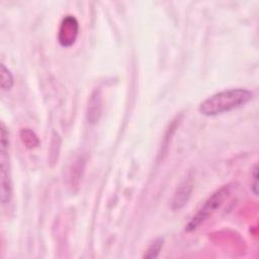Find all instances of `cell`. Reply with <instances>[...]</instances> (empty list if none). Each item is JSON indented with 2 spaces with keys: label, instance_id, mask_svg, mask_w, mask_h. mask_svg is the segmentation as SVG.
<instances>
[{
  "label": "cell",
  "instance_id": "10",
  "mask_svg": "<svg viewBox=\"0 0 259 259\" xmlns=\"http://www.w3.org/2000/svg\"><path fill=\"white\" fill-rule=\"evenodd\" d=\"M252 179H253V183L251 184V189H252L253 193L255 195H257L258 194V184H257V181H258V167H257V165H255L254 168H253Z\"/></svg>",
  "mask_w": 259,
  "mask_h": 259
},
{
  "label": "cell",
  "instance_id": "1",
  "mask_svg": "<svg viewBox=\"0 0 259 259\" xmlns=\"http://www.w3.org/2000/svg\"><path fill=\"white\" fill-rule=\"evenodd\" d=\"M253 98V93L245 88H233L218 92L199 105V111L206 116H213L239 108Z\"/></svg>",
  "mask_w": 259,
  "mask_h": 259
},
{
  "label": "cell",
  "instance_id": "7",
  "mask_svg": "<svg viewBox=\"0 0 259 259\" xmlns=\"http://www.w3.org/2000/svg\"><path fill=\"white\" fill-rule=\"evenodd\" d=\"M100 97L97 95V92L92 95V98L89 103V110H88V119L91 122H95L98 120L100 114Z\"/></svg>",
  "mask_w": 259,
  "mask_h": 259
},
{
  "label": "cell",
  "instance_id": "2",
  "mask_svg": "<svg viewBox=\"0 0 259 259\" xmlns=\"http://www.w3.org/2000/svg\"><path fill=\"white\" fill-rule=\"evenodd\" d=\"M231 191L230 185H225L213 192L204 202V204L200 207L197 213L190 220V222L186 226V231L191 232L196 230L204 221H206L212 213L223 204V202L227 199Z\"/></svg>",
  "mask_w": 259,
  "mask_h": 259
},
{
  "label": "cell",
  "instance_id": "9",
  "mask_svg": "<svg viewBox=\"0 0 259 259\" xmlns=\"http://www.w3.org/2000/svg\"><path fill=\"white\" fill-rule=\"evenodd\" d=\"M163 243H164L163 238H158V239H156V240L149 246V248L147 249V251H146L144 257H145V258H148V259L156 258V257L159 255V253H160V251H161V249H162V247H163Z\"/></svg>",
  "mask_w": 259,
  "mask_h": 259
},
{
  "label": "cell",
  "instance_id": "5",
  "mask_svg": "<svg viewBox=\"0 0 259 259\" xmlns=\"http://www.w3.org/2000/svg\"><path fill=\"white\" fill-rule=\"evenodd\" d=\"M191 191H192V180L190 178L185 179L176 189V192L174 193L173 199H172V208L173 209H180L181 207H183L190 195H191Z\"/></svg>",
  "mask_w": 259,
  "mask_h": 259
},
{
  "label": "cell",
  "instance_id": "4",
  "mask_svg": "<svg viewBox=\"0 0 259 259\" xmlns=\"http://www.w3.org/2000/svg\"><path fill=\"white\" fill-rule=\"evenodd\" d=\"M79 32V23L73 15H67L63 18L58 31V40L63 47H71L77 39Z\"/></svg>",
  "mask_w": 259,
  "mask_h": 259
},
{
  "label": "cell",
  "instance_id": "3",
  "mask_svg": "<svg viewBox=\"0 0 259 259\" xmlns=\"http://www.w3.org/2000/svg\"><path fill=\"white\" fill-rule=\"evenodd\" d=\"M8 133L3 123H1V150H0V184H1V201L3 204L8 203L12 197V185L9 171L8 157Z\"/></svg>",
  "mask_w": 259,
  "mask_h": 259
},
{
  "label": "cell",
  "instance_id": "8",
  "mask_svg": "<svg viewBox=\"0 0 259 259\" xmlns=\"http://www.w3.org/2000/svg\"><path fill=\"white\" fill-rule=\"evenodd\" d=\"M0 76H1V88L3 90H10L13 86L14 79H13L12 73L8 68L5 67L4 64H1Z\"/></svg>",
  "mask_w": 259,
  "mask_h": 259
},
{
  "label": "cell",
  "instance_id": "6",
  "mask_svg": "<svg viewBox=\"0 0 259 259\" xmlns=\"http://www.w3.org/2000/svg\"><path fill=\"white\" fill-rule=\"evenodd\" d=\"M19 137L22 144L28 149H34L39 145L38 137L31 128H21L19 132Z\"/></svg>",
  "mask_w": 259,
  "mask_h": 259
}]
</instances>
